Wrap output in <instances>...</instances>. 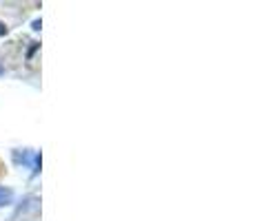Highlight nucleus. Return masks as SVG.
<instances>
[{"label":"nucleus","mask_w":253,"mask_h":221,"mask_svg":"<svg viewBox=\"0 0 253 221\" xmlns=\"http://www.w3.org/2000/svg\"><path fill=\"white\" fill-rule=\"evenodd\" d=\"M13 201V190L0 186V206H9Z\"/></svg>","instance_id":"nucleus-1"},{"label":"nucleus","mask_w":253,"mask_h":221,"mask_svg":"<svg viewBox=\"0 0 253 221\" xmlns=\"http://www.w3.org/2000/svg\"><path fill=\"white\" fill-rule=\"evenodd\" d=\"M4 73V69H2V64H0V75H2Z\"/></svg>","instance_id":"nucleus-3"},{"label":"nucleus","mask_w":253,"mask_h":221,"mask_svg":"<svg viewBox=\"0 0 253 221\" xmlns=\"http://www.w3.org/2000/svg\"><path fill=\"white\" fill-rule=\"evenodd\" d=\"M2 35H7V27H4L2 22H0V38H2Z\"/></svg>","instance_id":"nucleus-2"}]
</instances>
